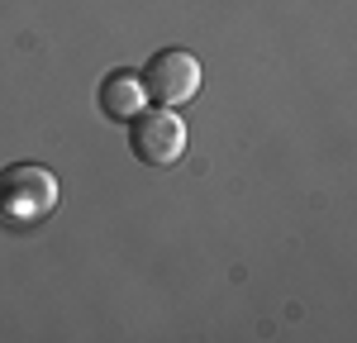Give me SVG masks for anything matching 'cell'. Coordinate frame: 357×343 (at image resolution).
Wrapping results in <instances>:
<instances>
[{
	"instance_id": "7a4b0ae2",
	"label": "cell",
	"mask_w": 357,
	"mask_h": 343,
	"mask_svg": "<svg viewBox=\"0 0 357 343\" xmlns=\"http://www.w3.org/2000/svg\"><path fill=\"white\" fill-rule=\"evenodd\" d=\"M129 153L143 167H176L186 158V124L176 119V110H138L129 119Z\"/></svg>"
},
{
	"instance_id": "3957f363",
	"label": "cell",
	"mask_w": 357,
	"mask_h": 343,
	"mask_svg": "<svg viewBox=\"0 0 357 343\" xmlns=\"http://www.w3.org/2000/svg\"><path fill=\"white\" fill-rule=\"evenodd\" d=\"M143 91H148V105H162V110H176L195 100L200 91V62L186 48H162L143 67Z\"/></svg>"
},
{
	"instance_id": "6da1fadb",
	"label": "cell",
	"mask_w": 357,
	"mask_h": 343,
	"mask_svg": "<svg viewBox=\"0 0 357 343\" xmlns=\"http://www.w3.org/2000/svg\"><path fill=\"white\" fill-rule=\"evenodd\" d=\"M57 210V176L38 162H15L0 172V224L24 234Z\"/></svg>"
},
{
	"instance_id": "277c9868",
	"label": "cell",
	"mask_w": 357,
	"mask_h": 343,
	"mask_svg": "<svg viewBox=\"0 0 357 343\" xmlns=\"http://www.w3.org/2000/svg\"><path fill=\"white\" fill-rule=\"evenodd\" d=\"M138 110H148L143 77H138V72H129V67L110 72V77L100 82V114H105V119H114V124H129Z\"/></svg>"
}]
</instances>
